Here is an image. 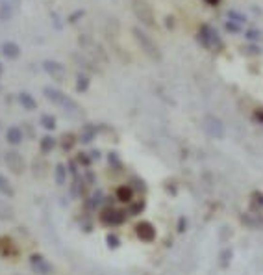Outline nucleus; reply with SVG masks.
Here are the masks:
<instances>
[{"mask_svg":"<svg viewBox=\"0 0 263 275\" xmlns=\"http://www.w3.org/2000/svg\"><path fill=\"white\" fill-rule=\"evenodd\" d=\"M134 11L143 22L152 24V10H150V6L145 0H134Z\"/></svg>","mask_w":263,"mask_h":275,"instance_id":"1","label":"nucleus"},{"mask_svg":"<svg viewBox=\"0 0 263 275\" xmlns=\"http://www.w3.org/2000/svg\"><path fill=\"white\" fill-rule=\"evenodd\" d=\"M134 34H136V35H137V41L141 43V45H143L145 49H148V51H145V52L150 54L152 58H158V47H152V43L148 41V39H147V35H145V34H143V32H139V30H136V32H134Z\"/></svg>","mask_w":263,"mask_h":275,"instance_id":"2","label":"nucleus"},{"mask_svg":"<svg viewBox=\"0 0 263 275\" xmlns=\"http://www.w3.org/2000/svg\"><path fill=\"white\" fill-rule=\"evenodd\" d=\"M32 264H33V270L35 272H39V274H48L52 268L45 262V258H43L41 255H33L32 257Z\"/></svg>","mask_w":263,"mask_h":275,"instance_id":"3","label":"nucleus"},{"mask_svg":"<svg viewBox=\"0 0 263 275\" xmlns=\"http://www.w3.org/2000/svg\"><path fill=\"white\" fill-rule=\"evenodd\" d=\"M8 141L10 143H13V145H17V143H21L22 141V130L21 128H17V127H11L10 130H8Z\"/></svg>","mask_w":263,"mask_h":275,"instance_id":"4","label":"nucleus"},{"mask_svg":"<svg viewBox=\"0 0 263 275\" xmlns=\"http://www.w3.org/2000/svg\"><path fill=\"white\" fill-rule=\"evenodd\" d=\"M137 233H139V236H141L143 240H150L154 231H152V227H150L148 223H141V225L137 227Z\"/></svg>","mask_w":263,"mask_h":275,"instance_id":"5","label":"nucleus"},{"mask_svg":"<svg viewBox=\"0 0 263 275\" xmlns=\"http://www.w3.org/2000/svg\"><path fill=\"white\" fill-rule=\"evenodd\" d=\"M2 52L6 56H10V58H17L19 56V47L13 45V43H6V45H2Z\"/></svg>","mask_w":263,"mask_h":275,"instance_id":"6","label":"nucleus"},{"mask_svg":"<svg viewBox=\"0 0 263 275\" xmlns=\"http://www.w3.org/2000/svg\"><path fill=\"white\" fill-rule=\"evenodd\" d=\"M6 160H8V164H10L11 170L15 171V173H19V171H21V166H17V162H22V160L17 153H10V155L6 156Z\"/></svg>","mask_w":263,"mask_h":275,"instance_id":"7","label":"nucleus"},{"mask_svg":"<svg viewBox=\"0 0 263 275\" xmlns=\"http://www.w3.org/2000/svg\"><path fill=\"white\" fill-rule=\"evenodd\" d=\"M0 191H2V193H6V195H13V190H11L10 182L4 179L2 175H0Z\"/></svg>","mask_w":263,"mask_h":275,"instance_id":"8","label":"nucleus"},{"mask_svg":"<svg viewBox=\"0 0 263 275\" xmlns=\"http://www.w3.org/2000/svg\"><path fill=\"white\" fill-rule=\"evenodd\" d=\"M130 197H132L130 188H121V190H119V199H121V201H130Z\"/></svg>","mask_w":263,"mask_h":275,"instance_id":"9","label":"nucleus"},{"mask_svg":"<svg viewBox=\"0 0 263 275\" xmlns=\"http://www.w3.org/2000/svg\"><path fill=\"white\" fill-rule=\"evenodd\" d=\"M43 127H45V128H54V127H56V121H54V117H50V116L43 117Z\"/></svg>","mask_w":263,"mask_h":275,"instance_id":"10","label":"nucleus"},{"mask_svg":"<svg viewBox=\"0 0 263 275\" xmlns=\"http://www.w3.org/2000/svg\"><path fill=\"white\" fill-rule=\"evenodd\" d=\"M52 147H54V139H52V138H45V139H43V151L46 153V151H50Z\"/></svg>","mask_w":263,"mask_h":275,"instance_id":"11","label":"nucleus"},{"mask_svg":"<svg viewBox=\"0 0 263 275\" xmlns=\"http://www.w3.org/2000/svg\"><path fill=\"white\" fill-rule=\"evenodd\" d=\"M21 103H24V104L28 106V108H33V101H32V97L28 95V93H22V95H21Z\"/></svg>","mask_w":263,"mask_h":275,"instance_id":"12","label":"nucleus"},{"mask_svg":"<svg viewBox=\"0 0 263 275\" xmlns=\"http://www.w3.org/2000/svg\"><path fill=\"white\" fill-rule=\"evenodd\" d=\"M108 243H109V245H117V238H111V236H109V238H108Z\"/></svg>","mask_w":263,"mask_h":275,"instance_id":"13","label":"nucleus"},{"mask_svg":"<svg viewBox=\"0 0 263 275\" xmlns=\"http://www.w3.org/2000/svg\"><path fill=\"white\" fill-rule=\"evenodd\" d=\"M0 74H2V65H0Z\"/></svg>","mask_w":263,"mask_h":275,"instance_id":"14","label":"nucleus"}]
</instances>
